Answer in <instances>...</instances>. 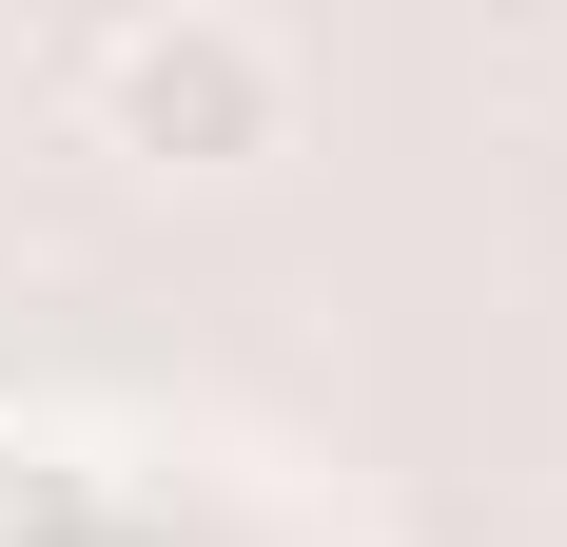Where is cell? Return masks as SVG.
<instances>
[{
    "mask_svg": "<svg viewBox=\"0 0 567 547\" xmlns=\"http://www.w3.org/2000/svg\"><path fill=\"white\" fill-rule=\"evenodd\" d=\"M79 117L157 176H235V157H293V40L235 20V0H157V20H99L79 40Z\"/></svg>",
    "mask_w": 567,
    "mask_h": 547,
    "instance_id": "obj_1",
    "label": "cell"
}]
</instances>
